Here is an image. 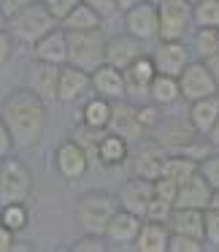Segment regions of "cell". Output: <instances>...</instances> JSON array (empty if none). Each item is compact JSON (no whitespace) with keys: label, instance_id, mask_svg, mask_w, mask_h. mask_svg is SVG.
Returning a JSON list of instances; mask_svg holds the SVG:
<instances>
[{"label":"cell","instance_id":"cell-1","mask_svg":"<svg viewBox=\"0 0 219 252\" xmlns=\"http://www.w3.org/2000/svg\"><path fill=\"white\" fill-rule=\"evenodd\" d=\"M0 117L6 120L17 149L33 147L46 130V100L30 87H17L3 98Z\"/></svg>","mask_w":219,"mask_h":252},{"label":"cell","instance_id":"cell-2","mask_svg":"<svg viewBox=\"0 0 219 252\" xmlns=\"http://www.w3.org/2000/svg\"><path fill=\"white\" fill-rule=\"evenodd\" d=\"M55 28H57V19L49 14V8L44 6V0H33V3L22 6L17 14L8 17V25H6V30L14 35V41L27 44V46H35Z\"/></svg>","mask_w":219,"mask_h":252},{"label":"cell","instance_id":"cell-3","mask_svg":"<svg viewBox=\"0 0 219 252\" xmlns=\"http://www.w3.org/2000/svg\"><path fill=\"white\" fill-rule=\"evenodd\" d=\"M106 35L103 30H68V63L65 65L82 68V71L92 73L106 63Z\"/></svg>","mask_w":219,"mask_h":252},{"label":"cell","instance_id":"cell-4","mask_svg":"<svg viewBox=\"0 0 219 252\" xmlns=\"http://www.w3.org/2000/svg\"><path fill=\"white\" fill-rule=\"evenodd\" d=\"M116 209H119V201H116L111 192H106V190L84 192L82 201H79V222H82L84 233L106 236L109 220L114 217Z\"/></svg>","mask_w":219,"mask_h":252},{"label":"cell","instance_id":"cell-5","mask_svg":"<svg viewBox=\"0 0 219 252\" xmlns=\"http://www.w3.org/2000/svg\"><path fill=\"white\" fill-rule=\"evenodd\" d=\"M33 195V174L19 158L0 160V206L3 203H27Z\"/></svg>","mask_w":219,"mask_h":252},{"label":"cell","instance_id":"cell-6","mask_svg":"<svg viewBox=\"0 0 219 252\" xmlns=\"http://www.w3.org/2000/svg\"><path fill=\"white\" fill-rule=\"evenodd\" d=\"M192 28L190 0H165L160 3V41H184Z\"/></svg>","mask_w":219,"mask_h":252},{"label":"cell","instance_id":"cell-7","mask_svg":"<svg viewBox=\"0 0 219 252\" xmlns=\"http://www.w3.org/2000/svg\"><path fill=\"white\" fill-rule=\"evenodd\" d=\"M125 30L138 38L141 44L154 41L160 35V6H154L152 0H141L138 6L125 11Z\"/></svg>","mask_w":219,"mask_h":252},{"label":"cell","instance_id":"cell-8","mask_svg":"<svg viewBox=\"0 0 219 252\" xmlns=\"http://www.w3.org/2000/svg\"><path fill=\"white\" fill-rule=\"evenodd\" d=\"M179 87H181V98L190 100V103L219 93L217 82H214L211 71H208V65H206V60H192L190 65L179 73Z\"/></svg>","mask_w":219,"mask_h":252},{"label":"cell","instance_id":"cell-9","mask_svg":"<svg viewBox=\"0 0 219 252\" xmlns=\"http://www.w3.org/2000/svg\"><path fill=\"white\" fill-rule=\"evenodd\" d=\"M55 168L62 179H71V182L84 179V174L89 168V152L76 138H65L55 152Z\"/></svg>","mask_w":219,"mask_h":252},{"label":"cell","instance_id":"cell-10","mask_svg":"<svg viewBox=\"0 0 219 252\" xmlns=\"http://www.w3.org/2000/svg\"><path fill=\"white\" fill-rule=\"evenodd\" d=\"M152 198H154V182L143 179V176H136V174H133L130 179L119 187V192H116L119 206L127 209V212H133V214H138V217L146 214Z\"/></svg>","mask_w":219,"mask_h":252},{"label":"cell","instance_id":"cell-11","mask_svg":"<svg viewBox=\"0 0 219 252\" xmlns=\"http://www.w3.org/2000/svg\"><path fill=\"white\" fill-rule=\"evenodd\" d=\"M157 73H168V76H179L187 65L192 63V49L184 41H160L157 49L152 55Z\"/></svg>","mask_w":219,"mask_h":252},{"label":"cell","instance_id":"cell-12","mask_svg":"<svg viewBox=\"0 0 219 252\" xmlns=\"http://www.w3.org/2000/svg\"><path fill=\"white\" fill-rule=\"evenodd\" d=\"M109 130L116 133V136L127 138V141H138L143 138V125L138 120V106L127 103L125 98L114 100V109H111V122H109Z\"/></svg>","mask_w":219,"mask_h":252},{"label":"cell","instance_id":"cell-13","mask_svg":"<svg viewBox=\"0 0 219 252\" xmlns=\"http://www.w3.org/2000/svg\"><path fill=\"white\" fill-rule=\"evenodd\" d=\"M92 93L100 95V98H106V100H111V103L127 98L125 71L109 65V63H103L100 68H95L92 71Z\"/></svg>","mask_w":219,"mask_h":252},{"label":"cell","instance_id":"cell-14","mask_svg":"<svg viewBox=\"0 0 219 252\" xmlns=\"http://www.w3.org/2000/svg\"><path fill=\"white\" fill-rule=\"evenodd\" d=\"M89 90H92V73L82 71V68H73V65L60 68L57 100H62V103H76L84 95H89Z\"/></svg>","mask_w":219,"mask_h":252},{"label":"cell","instance_id":"cell-15","mask_svg":"<svg viewBox=\"0 0 219 252\" xmlns=\"http://www.w3.org/2000/svg\"><path fill=\"white\" fill-rule=\"evenodd\" d=\"M211 195H214V187L206 182V176L200 171L184 179L179 185V192H176V201L173 206H187V209H208L211 206Z\"/></svg>","mask_w":219,"mask_h":252},{"label":"cell","instance_id":"cell-16","mask_svg":"<svg viewBox=\"0 0 219 252\" xmlns=\"http://www.w3.org/2000/svg\"><path fill=\"white\" fill-rule=\"evenodd\" d=\"M60 68L55 63H44V60H33L27 71V87L35 90L41 98L49 103V100H57V84H60Z\"/></svg>","mask_w":219,"mask_h":252},{"label":"cell","instance_id":"cell-17","mask_svg":"<svg viewBox=\"0 0 219 252\" xmlns=\"http://www.w3.org/2000/svg\"><path fill=\"white\" fill-rule=\"evenodd\" d=\"M141 41L133 38L130 33L125 35H114V38L106 41V63L114 68H119V71H125L127 65H133V63L141 57Z\"/></svg>","mask_w":219,"mask_h":252},{"label":"cell","instance_id":"cell-18","mask_svg":"<svg viewBox=\"0 0 219 252\" xmlns=\"http://www.w3.org/2000/svg\"><path fill=\"white\" fill-rule=\"evenodd\" d=\"M141 222H143V217H138V214H133V212L119 206L114 212V217L109 220L106 241L109 244H130V241H136L138 230H141Z\"/></svg>","mask_w":219,"mask_h":252},{"label":"cell","instance_id":"cell-19","mask_svg":"<svg viewBox=\"0 0 219 252\" xmlns=\"http://www.w3.org/2000/svg\"><path fill=\"white\" fill-rule=\"evenodd\" d=\"M33 57L44 63H55V65H65L68 63V30L55 28L52 33H46L33 46Z\"/></svg>","mask_w":219,"mask_h":252},{"label":"cell","instance_id":"cell-20","mask_svg":"<svg viewBox=\"0 0 219 252\" xmlns=\"http://www.w3.org/2000/svg\"><path fill=\"white\" fill-rule=\"evenodd\" d=\"M187 120L195 127L197 136H208L214 122L219 120V93L208 95V98H200V100H192L190 111H187Z\"/></svg>","mask_w":219,"mask_h":252},{"label":"cell","instance_id":"cell-21","mask_svg":"<svg viewBox=\"0 0 219 252\" xmlns=\"http://www.w3.org/2000/svg\"><path fill=\"white\" fill-rule=\"evenodd\" d=\"M157 76V65L149 55H141L133 65L125 68V82H127V95H149V84Z\"/></svg>","mask_w":219,"mask_h":252},{"label":"cell","instance_id":"cell-22","mask_svg":"<svg viewBox=\"0 0 219 252\" xmlns=\"http://www.w3.org/2000/svg\"><path fill=\"white\" fill-rule=\"evenodd\" d=\"M168 239H170L168 222L143 220L141 230L136 236V250L138 252H168Z\"/></svg>","mask_w":219,"mask_h":252},{"label":"cell","instance_id":"cell-23","mask_svg":"<svg viewBox=\"0 0 219 252\" xmlns=\"http://www.w3.org/2000/svg\"><path fill=\"white\" fill-rule=\"evenodd\" d=\"M95 158H98L100 165H106V168H116V165L127 163V158H130V141L116 136V133H111V130L103 133Z\"/></svg>","mask_w":219,"mask_h":252},{"label":"cell","instance_id":"cell-24","mask_svg":"<svg viewBox=\"0 0 219 252\" xmlns=\"http://www.w3.org/2000/svg\"><path fill=\"white\" fill-rule=\"evenodd\" d=\"M203 212L206 209H187V206H176L170 214V230L173 233H187L203 239Z\"/></svg>","mask_w":219,"mask_h":252},{"label":"cell","instance_id":"cell-25","mask_svg":"<svg viewBox=\"0 0 219 252\" xmlns=\"http://www.w3.org/2000/svg\"><path fill=\"white\" fill-rule=\"evenodd\" d=\"M163 158L165 155L160 152L157 147H141L136 152V158H133V174L136 176H143V179H157L160 174H163Z\"/></svg>","mask_w":219,"mask_h":252},{"label":"cell","instance_id":"cell-26","mask_svg":"<svg viewBox=\"0 0 219 252\" xmlns=\"http://www.w3.org/2000/svg\"><path fill=\"white\" fill-rule=\"evenodd\" d=\"M149 98L157 106H170L181 98V87H179V76H168V73H157L149 84Z\"/></svg>","mask_w":219,"mask_h":252},{"label":"cell","instance_id":"cell-27","mask_svg":"<svg viewBox=\"0 0 219 252\" xmlns=\"http://www.w3.org/2000/svg\"><path fill=\"white\" fill-rule=\"evenodd\" d=\"M111 109H114L111 100L100 98V95H92V98L84 103V109H82V122L89 125V127H95V130H109Z\"/></svg>","mask_w":219,"mask_h":252},{"label":"cell","instance_id":"cell-28","mask_svg":"<svg viewBox=\"0 0 219 252\" xmlns=\"http://www.w3.org/2000/svg\"><path fill=\"white\" fill-rule=\"evenodd\" d=\"M62 28L65 30H82V33H87V30H103V17H100L92 6L79 3V6L62 19Z\"/></svg>","mask_w":219,"mask_h":252},{"label":"cell","instance_id":"cell-29","mask_svg":"<svg viewBox=\"0 0 219 252\" xmlns=\"http://www.w3.org/2000/svg\"><path fill=\"white\" fill-rule=\"evenodd\" d=\"M197 160H192L190 155H181V152H170V155H165L163 158V174L160 176H168V179H173V182H184V179H190L192 174L197 171Z\"/></svg>","mask_w":219,"mask_h":252},{"label":"cell","instance_id":"cell-30","mask_svg":"<svg viewBox=\"0 0 219 252\" xmlns=\"http://www.w3.org/2000/svg\"><path fill=\"white\" fill-rule=\"evenodd\" d=\"M0 222L6 225V228H11L14 233L25 230L30 225L27 203H3V206H0Z\"/></svg>","mask_w":219,"mask_h":252},{"label":"cell","instance_id":"cell-31","mask_svg":"<svg viewBox=\"0 0 219 252\" xmlns=\"http://www.w3.org/2000/svg\"><path fill=\"white\" fill-rule=\"evenodd\" d=\"M192 22L197 28H219V0H197L192 6Z\"/></svg>","mask_w":219,"mask_h":252},{"label":"cell","instance_id":"cell-32","mask_svg":"<svg viewBox=\"0 0 219 252\" xmlns=\"http://www.w3.org/2000/svg\"><path fill=\"white\" fill-rule=\"evenodd\" d=\"M219 52V38H217V28H197L195 33V55L200 60H208L211 55Z\"/></svg>","mask_w":219,"mask_h":252},{"label":"cell","instance_id":"cell-33","mask_svg":"<svg viewBox=\"0 0 219 252\" xmlns=\"http://www.w3.org/2000/svg\"><path fill=\"white\" fill-rule=\"evenodd\" d=\"M203 239H195V236H187V233H173L170 230V239H168V252H203Z\"/></svg>","mask_w":219,"mask_h":252},{"label":"cell","instance_id":"cell-34","mask_svg":"<svg viewBox=\"0 0 219 252\" xmlns=\"http://www.w3.org/2000/svg\"><path fill=\"white\" fill-rule=\"evenodd\" d=\"M203 241L211 247H219V209L214 206L203 212Z\"/></svg>","mask_w":219,"mask_h":252},{"label":"cell","instance_id":"cell-35","mask_svg":"<svg viewBox=\"0 0 219 252\" xmlns=\"http://www.w3.org/2000/svg\"><path fill=\"white\" fill-rule=\"evenodd\" d=\"M103 133L106 130H95V127H89V125H84V122H82V125L73 130L71 138H76L87 152H98V144H100V138H103Z\"/></svg>","mask_w":219,"mask_h":252},{"label":"cell","instance_id":"cell-36","mask_svg":"<svg viewBox=\"0 0 219 252\" xmlns=\"http://www.w3.org/2000/svg\"><path fill=\"white\" fill-rule=\"evenodd\" d=\"M109 250V241L106 236H98V233H84L82 239H76L71 244V252H106Z\"/></svg>","mask_w":219,"mask_h":252},{"label":"cell","instance_id":"cell-37","mask_svg":"<svg viewBox=\"0 0 219 252\" xmlns=\"http://www.w3.org/2000/svg\"><path fill=\"white\" fill-rule=\"evenodd\" d=\"M173 203L170 201H163V198L154 195L152 203H149L146 214H143V220H154V222H170V214H173Z\"/></svg>","mask_w":219,"mask_h":252},{"label":"cell","instance_id":"cell-38","mask_svg":"<svg viewBox=\"0 0 219 252\" xmlns=\"http://www.w3.org/2000/svg\"><path fill=\"white\" fill-rule=\"evenodd\" d=\"M197 171H200L203 176H206V182L217 190L219 187V152H211L208 158L200 160V165H197Z\"/></svg>","mask_w":219,"mask_h":252},{"label":"cell","instance_id":"cell-39","mask_svg":"<svg viewBox=\"0 0 219 252\" xmlns=\"http://www.w3.org/2000/svg\"><path fill=\"white\" fill-rule=\"evenodd\" d=\"M138 120H141L143 130H157L160 127V106L157 103H143L138 106Z\"/></svg>","mask_w":219,"mask_h":252},{"label":"cell","instance_id":"cell-40","mask_svg":"<svg viewBox=\"0 0 219 252\" xmlns=\"http://www.w3.org/2000/svg\"><path fill=\"white\" fill-rule=\"evenodd\" d=\"M79 3H82V0H44V6L49 8V14L57 19V22H62Z\"/></svg>","mask_w":219,"mask_h":252},{"label":"cell","instance_id":"cell-41","mask_svg":"<svg viewBox=\"0 0 219 252\" xmlns=\"http://www.w3.org/2000/svg\"><path fill=\"white\" fill-rule=\"evenodd\" d=\"M176 192H179V182L168 179V176H157L154 179V195L163 198V201H176Z\"/></svg>","mask_w":219,"mask_h":252},{"label":"cell","instance_id":"cell-42","mask_svg":"<svg viewBox=\"0 0 219 252\" xmlns=\"http://www.w3.org/2000/svg\"><path fill=\"white\" fill-rule=\"evenodd\" d=\"M14 149H17V144H14V136H11V130H8L6 120L0 117V160L8 158V155H11Z\"/></svg>","mask_w":219,"mask_h":252},{"label":"cell","instance_id":"cell-43","mask_svg":"<svg viewBox=\"0 0 219 252\" xmlns=\"http://www.w3.org/2000/svg\"><path fill=\"white\" fill-rule=\"evenodd\" d=\"M11 52H14V35L8 30H0V65H6L11 60Z\"/></svg>","mask_w":219,"mask_h":252},{"label":"cell","instance_id":"cell-44","mask_svg":"<svg viewBox=\"0 0 219 252\" xmlns=\"http://www.w3.org/2000/svg\"><path fill=\"white\" fill-rule=\"evenodd\" d=\"M82 3H87V6H92L95 11L100 14V17H111V14L114 11H119V8H116V0H82Z\"/></svg>","mask_w":219,"mask_h":252},{"label":"cell","instance_id":"cell-45","mask_svg":"<svg viewBox=\"0 0 219 252\" xmlns=\"http://www.w3.org/2000/svg\"><path fill=\"white\" fill-rule=\"evenodd\" d=\"M14 230L11 228H6V225L0 222V252H11L14 250V244H17V241H14Z\"/></svg>","mask_w":219,"mask_h":252},{"label":"cell","instance_id":"cell-46","mask_svg":"<svg viewBox=\"0 0 219 252\" xmlns=\"http://www.w3.org/2000/svg\"><path fill=\"white\" fill-rule=\"evenodd\" d=\"M27 3H33V0H3V8H0V11H3V17L8 19L11 14H17L22 6H27Z\"/></svg>","mask_w":219,"mask_h":252},{"label":"cell","instance_id":"cell-47","mask_svg":"<svg viewBox=\"0 0 219 252\" xmlns=\"http://www.w3.org/2000/svg\"><path fill=\"white\" fill-rule=\"evenodd\" d=\"M206 65H208V71H211V76H214V82H217V87H219V52L217 55H211L206 60Z\"/></svg>","mask_w":219,"mask_h":252},{"label":"cell","instance_id":"cell-48","mask_svg":"<svg viewBox=\"0 0 219 252\" xmlns=\"http://www.w3.org/2000/svg\"><path fill=\"white\" fill-rule=\"evenodd\" d=\"M208 141H211L214 147L219 149V120L214 122V127H211V130H208Z\"/></svg>","mask_w":219,"mask_h":252},{"label":"cell","instance_id":"cell-49","mask_svg":"<svg viewBox=\"0 0 219 252\" xmlns=\"http://www.w3.org/2000/svg\"><path fill=\"white\" fill-rule=\"evenodd\" d=\"M138 3H141V0H116V8H119L122 14L127 11V8H133V6H138Z\"/></svg>","mask_w":219,"mask_h":252},{"label":"cell","instance_id":"cell-50","mask_svg":"<svg viewBox=\"0 0 219 252\" xmlns=\"http://www.w3.org/2000/svg\"><path fill=\"white\" fill-rule=\"evenodd\" d=\"M211 206H214V209H219V187L214 190V195H211Z\"/></svg>","mask_w":219,"mask_h":252},{"label":"cell","instance_id":"cell-51","mask_svg":"<svg viewBox=\"0 0 219 252\" xmlns=\"http://www.w3.org/2000/svg\"><path fill=\"white\" fill-rule=\"evenodd\" d=\"M6 25H8V19L3 17V14H0V30H6Z\"/></svg>","mask_w":219,"mask_h":252},{"label":"cell","instance_id":"cell-52","mask_svg":"<svg viewBox=\"0 0 219 252\" xmlns=\"http://www.w3.org/2000/svg\"><path fill=\"white\" fill-rule=\"evenodd\" d=\"M152 3H154V6H160V3H165V0H152Z\"/></svg>","mask_w":219,"mask_h":252},{"label":"cell","instance_id":"cell-53","mask_svg":"<svg viewBox=\"0 0 219 252\" xmlns=\"http://www.w3.org/2000/svg\"><path fill=\"white\" fill-rule=\"evenodd\" d=\"M0 8H3V0H0ZM0 14H3V11H0Z\"/></svg>","mask_w":219,"mask_h":252},{"label":"cell","instance_id":"cell-54","mask_svg":"<svg viewBox=\"0 0 219 252\" xmlns=\"http://www.w3.org/2000/svg\"><path fill=\"white\" fill-rule=\"evenodd\" d=\"M190 3H192V6H195V3H197V0H190Z\"/></svg>","mask_w":219,"mask_h":252},{"label":"cell","instance_id":"cell-55","mask_svg":"<svg viewBox=\"0 0 219 252\" xmlns=\"http://www.w3.org/2000/svg\"><path fill=\"white\" fill-rule=\"evenodd\" d=\"M217 38H219V28H217Z\"/></svg>","mask_w":219,"mask_h":252}]
</instances>
